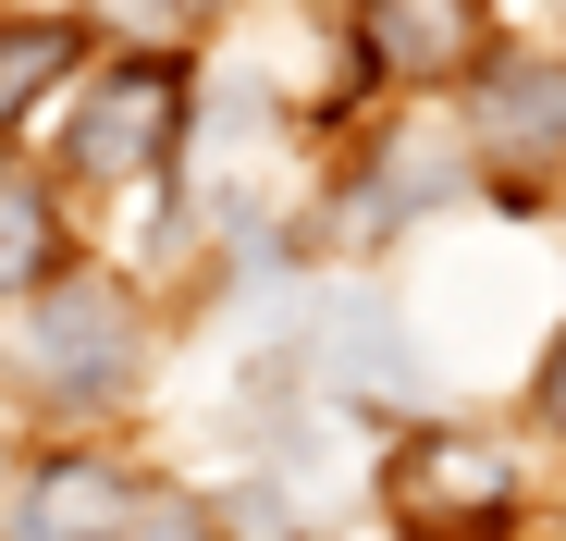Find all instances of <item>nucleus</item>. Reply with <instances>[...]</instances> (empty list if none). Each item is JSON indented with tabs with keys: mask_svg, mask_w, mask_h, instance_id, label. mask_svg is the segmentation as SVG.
Instances as JSON below:
<instances>
[{
	"mask_svg": "<svg viewBox=\"0 0 566 541\" xmlns=\"http://www.w3.org/2000/svg\"><path fill=\"white\" fill-rule=\"evenodd\" d=\"M136 541H222V529H210V517H198V505H160V517H148V529H136Z\"/></svg>",
	"mask_w": 566,
	"mask_h": 541,
	"instance_id": "obj_9",
	"label": "nucleus"
},
{
	"mask_svg": "<svg viewBox=\"0 0 566 541\" xmlns=\"http://www.w3.org/2000/svg\"><path fill=\"white\" fill-rule=\"evenodd\" d=\"M124 517H136V480L112 456H50L13 492V541H124Z\"/></svg>",
	"mask_w": 566,
	"mask_h": 541,
	"instance_id": "obj_6",
	"label": "nucleus"
},
{
	"mask_svg": "<svg viewBox=\"0 0 566 541\" xmlns=\"http://www.w3.org/2000/svg\"><path fill=\"white\" fill-rule=\"evenodd\" d=\"M62 62H74V25H50V13L0 25V124H25L50 86H62Z\"/></svg>",
	"mask_w": 566,
	"mask_h": 541,
	"instance_id": "obj_8",
	"label": "nucleus"
},
{
	"mask_svg": "<svg viewBox=\"0 0 566 541\" xmlns=\"http://www.w3.org/2000/svg\"><path fill=\"white\" fill-rule=\"evenodd\" d=\"M172 124H185V74L172 62H112L74 112V172L86 185H148L172 160Z\"/></svg>",
	"mask_w": 566,
	"mask_h": 541,
	"instance_id": "obj_3",
	"label": "nucleus"
},
{
	"mask_svg": "<svg viewBox=\"0 0 566 541\" xmlns=\"http://www.w3.org/2000/svg\"><path fill=\"white\" fill-rule=\"evenodd\" d=\"M382 492H395L407 541H481V529L517 517V456H505V443H481V431H431V443H407V456H395Z\"/></svg>",
	"mask_w": 566,
	"mask_h": 541,
	"instance_id": "obj_2",
	"label": "nucleus"
},
{
	"mask_svg": "<svg viewBox=\"0 0 566 541\" xmlns=\"http://www.w3.org/2000/svg\"><path fill=\"white\" fill-rule=\"evenodd\" d=\"M481 148L505 160V172H542L554 148H566V74L554 62H530V50H505V62H481Z\"/></svg>",
	"mask_w": 566,
	"mask_h": 541,
	"instance_id": "obj_5",
	"label": "nucleus"
},
{
	"mask_svg": "<svg viewBox=\"0 0 566 541\" xmlns=\"http://www.w3.org/2000/svg\"><path fill=\"white\" fill-rule=\"evenodd\" d=\"M357 38L395 86H443L481 74V0H357Z\"/></svg>",
	"mask_w": 566,
	"mask_h": 541,
	"instance_id": "obj_4",
	"label": "nucleus"
},
{
	"mask_svg": "<svg viewBox=\"0 0 566 541\" xmlns=\"http://www.w3.org/2000/svg\"><path fill=\"white\" fill-rule=\"evenodd\" d=\"M50 258H62V210L25 160H0V296H38L50 284Z\"/></svg>",
	"mask_w": 566,
	"mask_h": 541,
	"instance_id": "obj_7",
	"label": "nucleus"
},
{
	"mask_svg": "<svg viewBox=\"0 0 566 541\" xmlns=\"http://www.w3.org/2000/svg\"><path fill=\"white\" fill-rule=\"evenodd\" d=\"M542 418L566 431V332H554V357H542Z\"/></svg>",
	"mask_w": 566,
	"mask_h": 541,
	"instance_id": "obj_10",
	"label": "nucleus"
},
{
	"mask_svg": "<svg viewBox=\"0 0 566 541\" xmlns=\"http://www.w3.org/2000/svg\"><path fill=\"white\" fill-rule=\"evenodd\" d=\"M25 357H38V394L112 406V394L136 382V357H148V320H136V296H112V284H38Z\"/></svg>",
	"mask_w": 566,
	"mask_h": 541,
	"instance_id": "obj_1",
	"label": "nucleus"
}]
</instances>
